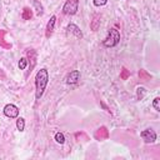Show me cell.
Listing matches in <instances>:
<instances>
[{
    "mask_svg": "<svg viewBox=\"0 0 160 160\" xmlns=\"http://www.w3.org/2000/svg\"><path fill=\"white\" fill-rule=\"evenodd\" d=\"M48 82H49V72H48V70L45 68L38 70V72L35 75V98L38 100L42 96Z\"/></svg>",
    "mask_w": 160,
    "mask_h": 160,
    "instance_id": "6da1fadb",
    "label": "cell"
},
{
    "mask_svg": "<svg viewBox=\"0 0 160 160\" xmlns=\"http://www.w3.org/2000/svg\"><path fill=\"white\" fill-rule=\"evenodd\" d=\"M120 42V32L115 28H111L108 32V36L104 39L102 45L105 48H114Z\"/></svg>",
    "mask_w": 160,
    "mask_h": 160,
    "instance_id": "7a4b0ae2",
    "label": "cell"
},
{
    "mask_svg": "<svg viewBox=\"0 0 160 160\" xmlns=\"http://www.w3.org/2000/svg\"><path fill=\"white\" fill-rule=\"evenodd\" d=\"M79 9V0H66L62 6V12L65 15H75Z\"/></svg>",
    "mask_w": 160,
    "mask_h": 160,
    "instance_id": "3957f363",
    "label": "cell"
},
{
    "mask_svg": "<svg viewBox=\"0 0 160 160\" xmlns=\"http://www.w3.org/2000/svg\"><path fill=\"white\" fill-rule=\"evenodd\" d=\"M140 136L142 138V140L146 142V144H152V142H155V140H156V132L152 130V129H145V130H142L141 132H140Z\"/></svg>",
    "mask_w": 160,
    "mask_h": 160,
    "instance_id": "277c9868",
    "label": "cell"
},
{
    "mask_svg": "<svg viewBox=\"0 0 160 160\" xmlns=\"http://www.w3.org/2000/svg\"><path fill=\"white\" fill-rule=\"evenodd\" d=\"M4 114L10 119H15L19 116V108L14 104H6L4 106Z\"/></svg>",
    "mask_w": 160,
    "mask_h": 160,
    "instance_id": "5b68a950",
    "label": "cell"
},
{
    "mask_svg": "<svg viewBox=\"0 0 160 160\" xmlns=\"http://www.w3.org/2000/svg\"><path fill=\"white\" fill-rule=\"evenodd\" d=\"M79 80H80V71H79V70H72V71H70V72L66 75V78H65V81H66V84H69V85H74V84H76Z\"/></svg>",
    "mask_w": 160,
    "mask_h": 160,
    "instance_id": "8992f818",
    "label": "cell"
},
{
    "mask_svg": "<svg viewBox=\"0 0 160 160\" xmlns=\"http://www.w3.org/2000/svg\"><path fill=\"white\" fill-rule=\"evenodd\" d=\"M55 22H56V16L52 15L50 18V20L48 21L46 24V29H45V36L49 39L51 35H52V31H54V28H55Z\"/></svg>",
    "mask_w": 160,
    "mask_h": 160,
    "instance_id": "52a82bcc",
    "label": "cell"
},
{
    "mask_svg": "<svg viewBox=\"0 0 160 160\" xmlns=\"http://www.w3.org/2000/svg\"><path fill=\"white\" fill-rule=\"evenodd\" d=\"M66 30H68V32L74 34V35H75V38H78V39H81V38H82V32H81L80 28H79L78 25L72 24V22H70V24L66 26Z\"/></svg>",
    "mask_w": 160,
    "mask_h": 160,
    "instance_id": "ba28073f",
    "label": "cell"
},
{
    "mask_svg": "<svg viewBox=\"0 0 160 160\" xmlns=\"http://www.w3.org/2000/svg\"><path fill=\"white\" fill-rule=\"evenodd\" d=\"M108 136H109V131H108V129H106L105 126H101V128H99V129L95 131V138H96L98 140L106 139Z\"/></svg>",
    "mask_w": 160,
    "mask_h": 160,
    "instance_id": "9c48e42d",
    "label": "cell"
},
{
    "mask_svg": "<svg viewBox=\"0 0 160 160\" xmlns=\"http://www.w3.org/2000/svg\"><path fill=\"white\" fill-rule=\"evenodd\" d=\"M99 26H100V15L95 14L94 18H92V20H91V22H90V29L92 31H96L99 29Z\"/></svg>",
    "mask_w": 160,
    "mask_h": 160,
    "instance_id": "30bf717a",
    "label": "cell"
},
{
    "mask_svg": "<svg viewBox=\"0 0 160 160\" xmlns=\"http://www.w3.org/2000/svg\"><path fill=\"white\" fill-rule=\"evenodd\" d=\"M21 18H22L24 20H31V18H32V10H31L30 8H28V6H25V8L22 9Z\"/></svg>",
    "mask_w": 160,
    "mask_h": 160,
    "instance_id": "8fae6325",
    "label": "cell"
},
{
    "mask_svg": "<svg viewBox=\"0 0 160 160\" xmlns=\"http://www.w3.org/2000/svg\"><path fill=\"white\" fill-rule=\"evenodd\" d=\"M28 58H29V60L31 61V64H30V71H31V69L35 66V64H36V54H35V51L34 50H29L28 51Z\"/></svg>",
    "mask_w": 160,
    "mask_h": 160,
    "instance_id": "7c38bea8",
    "label": "cell"
},
{
    "mask_svg": "<svg viewBox=\"0 0 160 160\" xmlns=\"http://www.w3.org/2000/svg\"><path fill=\"white\" fill-rule=\"evenodd\" d=\"M16 128H18L19 131H24V129H25V120L22 118H19L16 120Z\"/></svg>",
    "mask_w": 160,
    "mask_h": 160,
    "instance_id": "4fadbf2b",
    "label": "cell"
},
{
    "mask_svg": "<svg viewBox=\"0 0 160 160\" xmlns=\"http://www.w3.org/2000/svg\"><path fill=\"white\" fill-rule=\"evenodd\" d=\"M34 6L36 8V15L38 16L42 15V6H41V4L39 1H36V0H34Z\"/></svg>",
    "mask_w": 160,
    "mask_h": 160,
    "instance_id": "5bb4252c",
    "label": "cell"
},
{
    "mask_svg": "<svg viewBox=\"0 0 160 160\" xmlns=\"http://www.w3.org/2000/svg\"><path fill=\"white\" fill-rule=\"evenodd\" d=\"M55 140H56V142H59V144H64V142H65V136H64V134H62V132H56V134H55Z\"/></svg>",
    "mask_w": 160,
    "mask_h": 160,
    "instance_id": "9a60e30c",
    "label": "cell"
},
{
    "mask_svg": "<svg viewBox=\"0 0 160 160\" xmlns=\"http://www.w3.org/2000/svg\"><path fill=\"white\" fill-rule=\"evenodd\" d=\"M26 66H28V59L26 58H21L20 61H19V69L20 70H24Z\"/></svg>",
    "mask_w": 160,
    "mask_h": 160,
    "instance_id": "2e32d148",
    "label": "cell"
},
{
    "mask_svg": "<svg viewBox=\"0 0 160 160\" xmlns=\"http://www.w3.org/2000/svg\"><path fill=\"white\" fill-rule=\"evenodd\" d=\"M152 106H154V109H155L156 111H160V98H159V96L154 99V101H152Z\"/></svg>",
    "mask_w": 160,
    "mask_h": 160,
    "instance_id": "e0dca14e",
    "label": "cell"
},
{
    "mask_svg": "<svg viewBox=\"0 0 160 160\" xmlns=\"http://www.w3.org/2000/svg\"><path fill=\"white\" fill-rule=\"evenodd\" d=\"M106 2H108V0H94L95 6H104Z\"/></svg>",
    "mask_w": 160,
    "mask_h": 160,
    "instance_id": "ac0fdd59",
    "label": "cell"
},
{
    "mask_svg": "<svg viewBox=\"0 0 160 160\" xmlns=\"http://www.w3.org/2000/svg\"><path fill=\"white\" fill-rule=\"evenodd\" d=\"M145 94V89L144 88H138V99H141Z\"/></svg>",
    "mask_w": 160,
    "mask_h": 160,
    "instance_id": "d6986e66",
    "label": "cell"
},
{
    "mask_svg": "<svg viewBox=\"0 0 160 160\" xmlns=\"http://www.w3.org/2000/svg\"><path fill=\"white\" fill-rule=\"evenodd\" d=\"M128 76H129V71H128V70L124 68V69H122V71H121V75H120V78H121V79H126Z\"/></svg>",
    "mask_w": 160,
    "mask_h": 160,
    "instance_id": "ffe728a7",
    "label": "cell"
}]
</instances>
